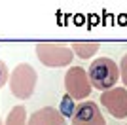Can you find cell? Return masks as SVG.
I'll return each mask as SVG.
<instances>
[{
    "label": "cell",
    "mask_w": 127,
    "mask_h": 125,
    "mask_svg": "<svg viewBox=\"0 0 127 125\" xmlns=\"http://www.w3.org/2000/svg\"><path fill=\"white\" fill-rule=\"evenodd\" d=\"M93 91L87 76V70L82 66H70L64 74V93L70 99H74L76 102H84Z\"/></svg>",
    "instance_id": "4"
},
{
    "label": "cell",
    "mask_w": 127,
    "mask_h": 125,
    "mask_svg": "<svg viewBox=\"0 0 127 125\" xmlns=\"http://www.w3.org/2000/svg\"><path fill=\"white\" fill-rule=\"evenodd\" d=\"M70 49L74 51V57L78 59H91L93 55L99 53L101 42H72Z\"/></svg>",
    "instance_id": "8"
},
{
    "label": "cell",
    "mask_w": 127,
    "mask_h": 125,
    "mask_svg": "<svg viewBox=\"0 0 127 125\" xmlns=\"http://www.w3.org/2000/svg\"><path fill=\"white\" fill-rule=\"evenodd\" d=\"M10 74H11V70L8 68V64L4 61H0V89L10 82Z\"/></svg>",
    "instance_id": "11"
},
{
    "label": "cell",
    "mask_w": 127,
    "mask_h": 125,
    "mask_svg": "<svg viewBox=\"0 0 127 125\" xmlns=\"http://www.w3.org/2000/svg\"><path fill=\"white\" fill-rule=\"evenodd\" d=\"M120 78H122L123 85H127V53L122 57V61H120Z\"/></svg>",
    "instance_id": "12"
},
{
    "label": "cell",
    "mask_w": 127,
    "mask_h": 125,
    "mask_svg": "<svg viewBox=\"0 0 127 125\" xmlns=\"http://www.w3.org/2000/svg\"><path fill=\"white\" fill-rule=\"evenodd\" d=\"M87 76H89L91 87L104 93L108 89L116 87L120 80V64L114 62L110 57H97L95 61H91L87 68Z\"/></svg>",
    "instance_id": "1"
},
{
    "label": "cell",
    "mask_w": 127,
    "mask_h": 125,
    "mask_svg": "<svg viewBox=\"0 0 127 125\" xmlns=\"http://www.w3.org/2000/svg\"><path fill=\"white\" fill-rule=\"evenodd\" d=\"M27 125H66V120H64L61 112L53 106H42V108L34 110L29 120H27Z\"/></svg>",
    "instance_id": "7"
},
{
    "label": "cell",
    "mask_w": 127,
    "mask_h": 125,
    "mask_svg": "<svg viewBox=\"0 0 127 125\" xmlns=\"http://www.w3.org/2000/svg\"><path fill=\"white\" fill-rule=\"evenodd\" d=\"M27 120H29L27 108L23 106V104H15V106L8 112L4 125H27Z\"/></svg>",
    "instance_id": "9"
},
{
    "label": "cell",
    "mask_w": 127,
    "mask_h": 125,
    "mask_svg": "<svg viewBox=\"0 0 127 125\" xmlns=\"http://www.w3.org/2000/svg\"><path fill=\"white\" fill-rule=\"evenodd\" d=\"M70 123L72 125H106V121L101 108L97 106V102L84 100V102H78L74 116L70 118Z\"/></svg>",
    "instance_id": "6"
},
{
    "label": "cell",
    "mask_w": 127,
    "mask_h": 125,
    "mask_svg": "<svg viewBox=\"0 0 127 125\" xmlns=\"http://www.w3.org/2000/svg\"><path fill=\"white\" fill-rule=\"evenodd\" d=\"M125 125H127V123H125Z\"/></svg>",
    "instance_id": "13"
},
{
    "label": "cell",
    "mask_w": 127,
    "mask_h": 125,
    "mask_svg": "<svg viewBox=\"0 0 127 125\" xmlns=\"http://www.w3.org/2000/svg\"><path fill=\"white\" fill-rule=\"evenodd\" d=\"M76 106H78V102H76L74 99H70L68 95L64 93V97L61 99V108H57V110L61 112V116H63L64 120H66V118H72V116H74Z\"/></svg>",
    "instance_id": "10"
},
{
    "label": "cell",
    "mask_w": 127,
    "mask_h": 125,
    "mask_svg": "<svg viewBox=\"0 0 127 125\" xmlns=\"http://www.w3.org/2000/svg\"><path fill=\"white\" fill-rule=\"evenodd\" d=\"M38 83V74L34 70L32 64L29 62H19L10 74V82H8V87H10L11 95L19 100H27L34 95V89H36Z\"/></svg>",
    "instance_id": "3"
},
{
    "label": "cell",
    "mask_w": 127,
    "mask_h": 125,
    "mask_svg": "<svg viewBox=\"0 0 127 125\" xmlns=\"http://www.w3.org/2000/svg\"><path fill=\"white\" fill-rule=\"evenodd\" d=\"M101 104L116 120L127 118V87H114L101 93Z\"/></svg>",
    "instance_id": "5"
},
{
    "label": "cell",
    "mask_w": 127,
    "mask_h": 125,
    "mask_svg": "<svg viewBox=\"0 0 127 125\" xmlns=\"http://www.w3.org/2000/svg\"><path fill=\"white\" fill-rule=\"evenodd\" d=\"M34 53L38 61L48 68H64L74 59V51L63 42H40L34 46Z\"/></svg>",
    "instance_id": "2"
}]
</instances>
